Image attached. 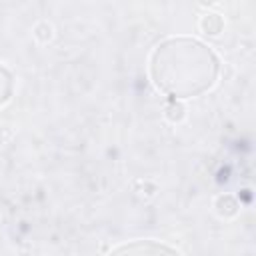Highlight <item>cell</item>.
<instances>
[{
  "instance_id": "7a4b0ae2",
  "label": "cell",
  "mask_w": 256,
  "mask_h": 256,
  "mask_svg": "<svg viewBox=\"0 0 256 256\" xmlns=\"http://www.w3.org/2000/svg\"><path fill=\"white\" fill-rule=\"evenodd\" d=\"M108 256H182V254L172 246L156 240H136L114 248Z\"/></svg>"
},
{
  "instance_id": "6da1fadb",
  "label": "cell",
  "mask_w": 256,
  "mask_h": 256,
  "mask_svg": "<svg viewBox=\"0 0 256 256\" xmlns=\"http://www.w3.org/2000/svg\"><path fill=\"white\" fill-rule=\"evenodd\" d=\"M218 56L200 40L174 36L160 42L150 56V76L170 98H190L210 90L218 78Z\"/></svg>"
},
{
  "instance_id": "3957f363",
  "label": "cell",
  "mask_w": 256,
  "mask_h": 256,
  "mask_svg": "<svg viewBox=\"0 0 256 256\" xmlns=\"http://www.w3.org/2000/svg\"><path fill=\"white\" fill-rule=\"evenodd\" d=\"M12 92H14V78H12V74L0 64V106L10 100Z\"/></svg>"
}]
</instances>
